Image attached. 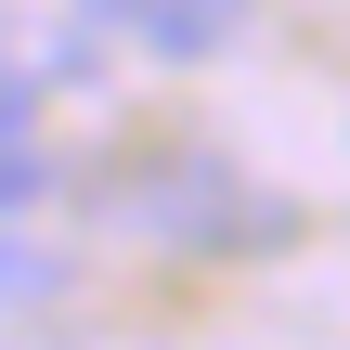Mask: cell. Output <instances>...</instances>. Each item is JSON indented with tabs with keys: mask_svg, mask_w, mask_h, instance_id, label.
<instances>
[{
	"mask_svg": "<svg viewBox=\"0 0 350 350\" xmlns=\"http://www.w3.org/2000/svg\"><path fill=\"white\" fill-rule=\"evenodd\" d=\"M13 208H39V156H26V143H0V221H13Z\"/></svg>",
	"mask_w": 350,
	"mask_h": 350,
	"instance_id": "7a4b0ae2",
	"label": "cell"
},
{
	"mask_svg": "<svg viewBox=\"0 0 350 350\" xmlns=\"http://www.w3.org/2000/svg\"><path fill=\"white\" fill-rule=\"evenodd\" d=\"M91 13H104L117 39H143L156 65H208V52H234V39H247V13H260V0H91Z\"/></svg>",
	"mask_w": 350,
	"mask_h": 350,
	"instance_id": "6da1fadb",
	"label": "cell"
},
{
	"mask_svg": "<svg viewBox=\"0 0 350 350\" xmlns=\"http://www.w3.org/2000/svg\"><path fill=\"white\" fill-rule=\"evenodd\" d=\"M0 143H26V78L0 65Z\"/></svg>",
	"mask_w": 350,
	"mask_h": 350,
	"instance_id": "3957f363",
	"label": "cell"
}]
</instances>
